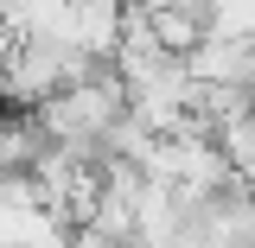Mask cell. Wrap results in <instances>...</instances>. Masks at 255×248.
Segmentation results:
<instances>
[{"label":"cell","instance_id":"6da1fadb","mask_svg":"<svg viewBox=\"0 0 255 248\" xmlns=\"http://www.w3.org/2000/svg\"><path fill=\"white\" fill-rule=\"evenodd\" d=\"M147 32H153V45H159V51L185 58L191 45L204 38V19H198L191 6H153V13H147Z\"/></svg>","mask_w":255,"mask_h":248}]
</instances>
